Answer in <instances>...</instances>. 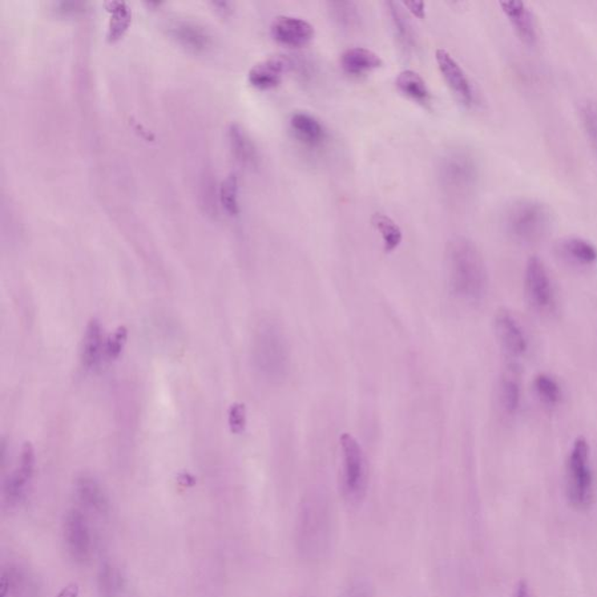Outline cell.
Returning a JSON list of instances; mask_svg holds the SVG:
<instances>
[{"label":"cell","instance_id":"30bf717a","mask_svg":"<svg viewBox=\"0 0 597 597\" xmlns=\"http://www.w3.org/2000/svg\"><path fill=\"white\" fill-rule=\"evenodd\" d=\"M35 467V451L31 442L23 446L22 455L17 469L14 471L4 484V498L9 506H18L26 498L28 488L33 479Z\"/></svg>","mask_w":597,"mask_h":597},{"label":"cell","instance_id":"83f0119b","mask_svg":"<svg viewBox=\"0 0 597 597\" xmlns=\"http://www.w3.org/2000/svg\"><path fill=\"white\" fill-rule=\"evenodd\" d=\"M238 195H240V185H238L237 176L235 175H229L221 185L220 201L224 211L232 216L240 213Z\"/></svg>","mask_w":597,"mask_h":597},{"label":"cell","instance_id":"7a4b0ae2","mask_svg":"<svg viewBox=\"0 0 597 597\" xmlns=\"http://www.w3.org/2000/svg\"><path fill=\"white\" fill-rule=\"evenodd\" d=\"M297 540L298 550L308 558H321L328 552L332 540V517L324 499L310 498L301 504Z\"/></svg>","mask_w":597,"mask_h":597},{"label":"cell","instance_id":"d6a6232c","mask_svg":"<svg viewBox=\"0 0 597 597\" xmlns=\"http://www.w3.org/2000/svg\"><path fill=\"white\" fill-rule=\"evenodd\" d=\"M110 34L109 38L111 40L118 39L123 35V32L127 30L128 22H130V14L127 9H124L123 4H117L116 9L112 10Z\"/></svg>","mask_w":597,"mask_h":597},{"label":"cell","instance_id":"1f68e13d","mask_svg":"<svg viewBox=\"0 0 597 597\" xmlns=\"http://www.w3.org/2000/svg\"><path fill=\"white\" fill-rule=\"evenodd\" d=\"M127 341L128 329L124 326H120L114 334L109 336L106 346H104V354L109 360H117L120 356Z\"/></svg>","mask_w":597,"mask_h":597},{"label":"cell","instance_id":"74e56055","mask_svg":"<svg viewBox=\"0 0 597 597\" xmlns=\"http://www.w3.org/2000/svg\"><path fill=\"white\" fill-rule=\"evenodd\" d=\"M80 596V587L79 584L71 583L68 586L64 587L62 592H59L56 597H79Z\"/></svg>","mask_w":597,"mask_h":597},{"label":"cell","instance_id":"d6986e66","mask_svg":"<svg viewBox=\"0 0 597 597\" xmlns=\"http://www.w3.org/2000/svg\"><path fill=\"white\" fill-rule=\"evenodd\" d=\"M103 330L96 318L89 321L81 346V361L84 368L92 369L99 365L104 350Z\"/></svg>","mask_w":597,"mask_h":597},{"label":"cell","instance_id":"2e32d148","mask_svg":"<svg viewBox=\"0 0 597 597\" xmlns=\"http://www.w3.org/2000/svg\"><path fill=\"white\" fill-rule=\"evenodd\" d=\"M75 494L79 501L87 510L96 515H108L110 502L103 487L90 475H81L75 482Z\"/></svg>","mask_w":597,"mask_h":597},{"label":"cell","instance_id":"4316f807","mask_svg":"<svg viewBox=\"0 0 597 597\" xmlns=\"http://www.w3.org/2000/svg\"><path fill=\"white\" fill-rule=\"evenodd\" d=\"M230 143L236 158L245 165H256L258 160L257 149L255 144L246 135V132L240 125H232L230 128Z\"/></svg>","mask_w":597,"mask_h":597},{"label":"cell","instance_id":"6da1fadb","mask_svg":"<svg viewBox=\"0 0 597 597\" xmlns=\"http://www.w3.org/2000/svg\"><path fill=\"white\" fill-rule=\"evenodd\" d=\"M448 282L454 296L478 302L486 296L488 271L478 245L466 237H455L447 244Z\"/></svg>","mask_w":597,"mask_h":597},{"label":"cell","instance_id":"e575fe53","mask_svg":"<svg viewBox=\"0 0 597 597\" xmlns=\"http://www.w3.org/2000/svg\"><path fill=\"white\" fill-rule=\"evenodd\" d=\"M229 426L233 434H242L246 427V409L244 404L236 403L229 410Z\"/></svg>","mask_w":597,"mask_h":597},{"label":"cell","instance_id":"836d02e7","mask_svg":"<svg viewBox=\"0 0 597 597\" xmlns=\"http://www.w3.org/2000/svg\"><path fill=\"white\" fill-rule=\"evenodd\" d=\"M338 597H374V591L369 581L356 579L346 584Z\"/></svg>","mask_w":597,"mask_h":597},{"label":"cell","instance_id":"9a60e30c","mask_svg":"<svg viewBox=\"0 0 597 597\" xmlns=\"http://www.w3.org/2000/svg\"><path fill=\"white\" fill-rule=\"evenodd\" d=\"M495 333L499 345L511 357L522 356L527 349V341L522 327L507 309L499 310L495 317Z\"/></svg>","mask_w":597,"mask_h":597},{"label":"cell","instance_id":"ac0fdd59","mask_svg":"<svg viewBox=\"0 0 597 597\" xmlns=\"http://www.w3.org/2000/svg\"><path fill=\"white\" fill-rule=\"evenodd\" d=\"M341 66L348 74L363 75L381 68L383 60L368 48L355 47L342 54Z\"/></svg>","mask_w":597,"mask_h":597},{"label":"cell","instance_id":"d590c367","mask_svg":"<svg viewBox=\"0 0 597 597\" xmlns=\"http://www.w3.org/2000/svg\"><path fill=\"white\" fill-rule=\"evenodd\" d=\"M84 10H86V4L84 3L66 2L56 4V11L64 15L78 14Z\"/></svg>","mask_w":597,"mask_h":597},{"label":"cell","instance_id":"5b68a950","mask_svg":"<svg viewBox=\"0 0 597 597\" xmlns=\"http://www.w3.org/2000/svg\"><path fill=\"white\" fill-rule=\"evenodd\" d=\"M568 502L576 511H586L594 502V483L591 469V450L587 440H575L566 467Z\"/></svg>","mask_w":597,"mask_h":597},{"label":"cell","instance_id":"7c38bea8","mask_svg":"<svg viewBox=\"0 0 597 597\" xmlns=\"http://www.w3.org/2000/svg\"><path fill=\"white\" fill-rule=\"evenodd\" d=\"M272 38L284 46L298 48L312 42L316 31L308 20L280 15L273 20L271 25Z\"/></svg>","mask_w":597,"mask_h":597},{"label":"cell","instance_id":"cb8c5ba5","mask_svg":"<svg viewBox=\"0 0 597 597\" xmlns=\"http://www.w3.org/2000/svg\"><path fill=\"white\" fill-rule=\"evenodd\" d=\"M386 6L387 10H389L394 35L398 43L402 44V47L405 51L413 50L415 46V34L412 24H411L409 17H407L404 7L401 4L393 2L386 3Z\"/></svg>","mask_w":597,"mask_h":597},{"label":"cell","instance_id":"d4e9b609","mask_svg":"<svg viewBox=\"0 0 597 597\" xmlns=\"http://www.w3.org/2000/svg\"><path fill=\"white\" fill-rule=\"evenodd\" d=\"M169 32L183 46L195 52L205 50L211 40L203 27L188 22L175 23Z\"/></svg>","mask_w":597,"mask_h":597},{"label":"cell","instance_id":"52a82bcc","mask_svg":"<svg viewBox=\"0 0 597 597\" xmlns=\"http://www.w3.org/2000/svg\"><path fill=\"white\" fill-rule=\"evenodd\" d=\"M478 179L479 164L470 152L455 149L442 159L440 180L447 192L463 195L471 191Z\"/></svg>","mask_w":597,"mask_h":597},{"label":"cell","instance_id":"277c9868","mask_svg":"<svg viewBox=\"0 0 597 597\" xmlns=\"http://www.w3.org/2000/svg\"><path fill=\"white\" fill-rule=\"evenodd\" d=\"M552 221L551 208L535 199L515 201L504 213L507 232L519 243H535L542 240L550 230Z\"/></svg>","mask_w":597,"mask_h":597},{"label":"cell","instance_id":"ba28073f","mask_svg":"<svg viewBox=\"0 0 597 597\" xmlns=\"http://www.w3.org/2000/svg\"><path fill=\"white\" fill-rule=\"evenodd\" d=\"M64 543L68 554L79 564H86L94 551V540L86 516L79 510H71L63 523Z\"/></svg>","mask_w":597,"mask_h":597},{"label":"cell","instance_id":"f1b7e54d","mask_svg":"<svg viewBox=\"0 0 597 597\" xmlns=\"http://www.w3.org/2000/svg\"><path fill=\"white\" fill-rule=\"evenodd\" d=\"M535 387L536 393L545 404H558L560 398H562V390H560L558 383L548 374H538L535 379Z\"/></svg>","mask_w":597,"mask_h":597},{"label":"cell","instance_id":"9c48e42d","mask_svg":"<svg viewBox=\"0 0 597 597\" xmlns=\"http://www.w3.org/2000/svg\"><path fill=\"white\" fill-rule=\"evenodd\" d=\"M524 288L528 302L535 309H548L554 304V289H552L550 273L539 257L528 258L524 274Z\"/></svg>","mask_w":597,"mask_h":597},{"label":"cell","instance_id":"8992f818","mask_svg":"<svg viewBox=\"0 0 597 597\" xmlns=\"http://www.w3.org/2000/svg\"><path fill=\"white\" fill-rule=\"evenodd\" d=\"M343 460L342 489L346 501L358 504L368 489V467L360 442L352 434L340 438Z\"/></svg>","mask_w":597,"mask_h":597},{"label":"cell","instance_id":"4fadbf2b","mask_svg":"<svg viewBox=\"0 0 597 597\" xmlns=\"http://www.w3.org/2000/svg\"><path fill=\"white\" fill-rule=\"evenodd\" d=\"M293 67V60L289 56H270L251 68L249 71V82L260 90H270L280 86L284 76Z\"/></svg>","mask_w":597,"mask_h":597},{"label":"cell","instance_id":"4dcf8cb0","mask_svg":"<svg viewBox=\"0 0 597 597\" xmlns=\"http://www.w3.org/2000/svg\"><path fill=\"white\" fill-rule=\"evenodd\" d=\"M330 14L340 25L352 27L360 20L356 4L352 2L330 3Z\"/></svg>","mask_w":597,"mask_h":597},{"label":"cell","instance_id":"5bb4252c","mask_svg":"<svg viewBox=\"0 0 597 597\" xmlns=\"http://www.w3.org/2000/svg\"><path fill=\"white\" fill-rule=\"evenodd\" d=\"M503 14L510 23L512 30L522 43L535 46L538 42V27H536L534 12L526 3L518 0L499 3Z\"/></svg>","mask_w":597,"mask_h":597},{"label":"cell","instance_id":"8fae6325","mask_svg":"<svg viewBox=\"0 0 597 597\" xmlns=\"http://www.w3.org/2000/svg\"><path fill=\"white\" fill-rule=\"evenodd\" d=\"M440 72L445 79L447 86L451 92L458 97L460 102L465 106H471L474 103L475 94L473 86L466 71L462 70L457 60L450 55V52L440 48L435 53Z\"/></svg>","mask_w":597,"mask_h":597},{"label":"cell","instance_id":"484cf974","mask_svg":"<svg viewBox=\"0 0 597 597\" xmlns=\"http://www.w3.org/2000/svg\"><path fill=\"white\" fill-rule=\"evenodd\" d=\"M373 227L381 233L385 252H393L401 245L403 232L401 227L385 213H376L371 217Z\"/></svg>","mask_w":597,"mask_h":597},{"label":"cell","instance_id":"e0dca14e","mask_svg":"<svg viewBox=\"0 0 597 597\" xmlns=\"http://www.w3.org/2000/svg\"><path fill=\"white\" fill-rule=\"evenodd\" d=\"M290 130L300 143L309 147H318L325 143L327 132L320 120L308 112H296L289 119Z\"/></svg>","mask_w":597,"mask_h":597},{"label":"cell","instance_id":"44dd1931","mask_svg":"<svg viewBox=\"0 0 597 597\" xmlns=\"http://www.w3.org/2000/svg\"><path fill=\"white\" fill-rule=\"evenodd\" d=\"M559 250L566 260L574 264L591 266L597 261L596 246L583 237L564 238L559 243Z\"/></svg>","mask_w":597,"mask_h":597},{"label":"cell","instance_id":"7402d4cb","mask_svg":"<svg viewBox=\"0 0 597 597\" xmlns=\"http://www.w3.org/2000/svg\"><path fill=\"white\" fill-rule=\"evenodd\" d=\"M520 371L517 365H509L503 371L499 383V399L507 413L514 414L520 403Z\"/></svg>","mask_w":597,"mask_h":597},{"label":"cell","instance_id":"f35d334b","mask_svg":"<svg viewBox=\"0 0 597 597\" xmlns=\"http://www.w3.org/2000/svg\"><path fill=\"white\" fill-rule=\"evenodd\" d=\"M514 597H531L530 587L526 581H519L517 587L515 589Z\"/></svg>","mask_w":597,"mask_h":597},{"label":"cell","instance_id":"3957f363","mask_svg":"<svg viewBox=\"0 0 597 597\" xmlns=\"http://www.w3.org/2000/svg\"><path fill=\"white\" fill-rule=\"evenodd\" d=\"M252 356L258 373L268 381L277 383L288 376L289 349L280 325L265 321L258 327L253 337Z\"/></svg>","mask_w":597,"mask_h":597},{"label":"cell","instance_id":"603a6c76","mask_svg":"<svg viewBox=\"0 0 597 597\" xmlns=\"http://www.w3.org/2000/svg\"><path fill=\"white\" fill-rule=\"evenodd\" d=\"M395 86L403 95L407 99L412 100L413 102L419 104H425L430 102L431 92L425 80L414 71H404L395 79Z\"/></svg>","mask_w":597,"mask_h":597},{"label":"cell","instance_id":"8d00e7d4","mask_svg":"<svg viewBox=\"0 0 597 597\" xmlns=\"http://www.w3.org/2000/svg\"><path fill=\"white\" fill-rule=\"evenodd\" d=\"M403 6L407 7L411 14L419 19H423L426 17V5L425 3H417V2H409L403 4Z\"/></svg>","mask_w":597,"mask_h":597},{"label":"cell","instance_id":"f546056e","mask_svg":"<svg viewBox=\"0 0 597 597\" xmlns=\"http://www.w3.org/2000/svg\"><path fill=\"white\" fill-rule=\"evenodd\" d=\"M580 119L589 143L597 153V103H584L580 109Z\"/></svg>","mask_w":597,"mask_h":597},{"label":"cell","instance_id":"ffe728a7","mask_svg":"<svg viewBox=\"0 0 597 597\" xmlns=\"http://www.w3.org/2000/svg\"><path fill=\"white\" fill-rule=\"evenodd\" d=\"M100 597H131L127 576L111 563L103 564L99 573Z\"/></svg>","mask_w":597,"mask_h":597}]
</instances>
